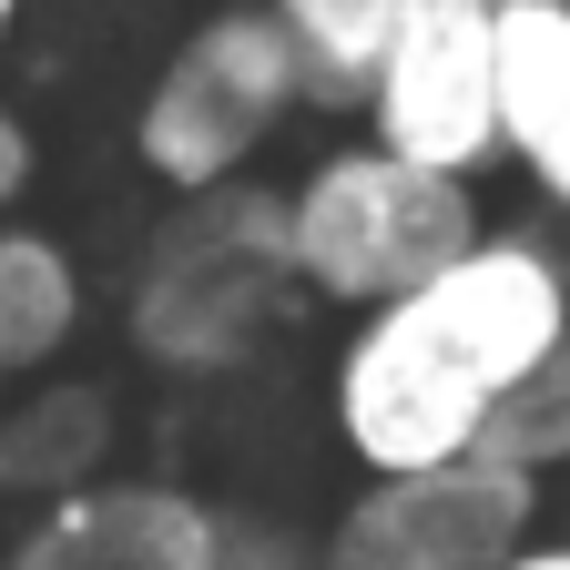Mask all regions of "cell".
I'll use <instances>...</instances> for the list:
<instances>
[{"instance_id": "1", "label": "cell", "mask_w": 570, "mask_h": 570, "mask_svg": "<svg viewBox=\"0 0 570 570\" xmlns=\"http://www.w3.org/2000/svg\"><path fill=\"white\" fill-rule=\"evenodd\" d=\"M570 346V245L540 225H489L417 296L356 316L326 367L336 449L367 479H428L489 459V428Z\"/></svg>"}, {"instance_id": "2", "label": "cell", "mask_w": 570, "mask_h": 570, "mask_svg": "<svg viewBox=\"0 0 570 570\" xmlns=\"http://www.w3.org/2000/svg\"><path fill=\"white\" fill-rule=\"evenodd\" d=\"M296 245H285V184L184 194L122 275V336L164 377H235L296 316Z\"/></svg>"}, {"instance_id": "3", "label": "cell", "mask_w": 570, "mask_h": 570, "mask_svg": "<svg viewBox=\"0 0 570 570\" xmlns=\"http://www.w3.org/2000/svg\"><path fill=\"white\" fill-rule=\"evenodd\" d=\"M489 235L479 184L417 174L387 142L346 132L285 184V245H296V285L336 316H377L397 296H417L439 265H459Z\"/></svg>"}, {"instance_id": "4", "label": "cell", "mask_w": 570, "mask_h": 570, "mask_svg": "<svg viewBox=\"0 0 570 570\" xmlns=\"http://www.w3.org/2000/svg\"><path fill=\"white\" fill-rule=\"evenodd\" d=\"M296 112H306V71H296V41L275 31V11L214 0L132 102V164L174 204L225 194V184H255V164L275 154V132Z\"/></svg>"}, {"instance_id": "5", "label": "cell", "mask_w": 570, "mask_h": 570, "mask_svg": "<svg viewBox=\"0 0 570 570\" xmlns=\"http://www.w3.org/2000/svg\"><path fill=\"white\" fill-rule=\"evenodd\" d=\"M356 122L417 174L489 184L499 174V0H417V21L397 31Z\"/></svg>"}, {"instance_id": "6", "label": "cell", "mask_w": 570, "mask_h": 570, "mask_svg": "<svg viewBox=\"0 0 570 570\" xmlns=\"http://www.w3.org/2000/svg\"><path fill=\"white\" fill-rule=\"evenodd\" d=\"M540 540V479L510 459H459L428 479H367L326 520V570H499Z\"/></svg>"}, {"instance_id": "7", "label": "cell", "mask_w": 570, "mask_h": 570, "mask_svg": "<svg viewBox=\"0 0 570 570\" xmlns=\"http://www.w3.org/2000/svg\"><path fill=\"white\" fill-rule=\"evenodd\" d=\"M225 510L184 479H92L31 510L0 550V570H214Z\"/></svg>"}, {"instance_id": "8", "label": "cell", "mask_w": 570, "mask_h": 570, "mask_svg": "<svg viewBox=\"0 0 570 570\" xmlns=\"http://www.w3.org/2000/svg\"><path fill=\"white\" fill-rule=\"evenodd\" d=\"M499 174L570 225V0H499Z\"/></svg>"}, {"instance_id": "9", "label": "cell", "mask_w": 570, "mask_h": 570, "mask_svg": "<svg viewBox=\"0 0 570 570\" xmlns=\"http://www.w3.org/2000/svg\"><path fill=\"white\" fill-rule=\"evenodd\" d=\"M92 316V285H82V255H71L51 225H0V387L11 377H51L71 336Z\"/></svg>"}, {"instance_id": "10", "label": "cell", "mask_w": 570, "mask_h": 570, "mask_svg": "<svg viewBox=\"0 0 570 570\" xmlns=\"http://www.w3.org/2000/svg\"><path fill=\"white\" fill-rule=\"evenodd\" d=\"M112 439H122L112 387H92V377H41L31 397H11L0 489H31L41 510H51V499H71V489L112 479Z\"/></svg>"}, {"instance_id": "11", "label": "cell", "mask_w": 570, "mask_h": 570, "mask_svg": "<svg viewBox=\"0 0 570 570\" xmlns=\"http://www.w3.org/2000/svg\"><path fill=\"white\" fill-rule=\"evenodd\" d=\"M265 11H275L285 41H296L306 112H367L397 31L417 21V0H265Z\"/></svg>"}, {"instance_id": "12", "label": "cell", "mask_w": 570, "mask_h": 570, "mask_svg": "<svg viewBox=\"0 0 570 570\" xmlns=\"http://www.w3.org/2000/svg\"><path fill=\"white\" fill-rule=\"evenodd\" d=\"M489 459H510V469H530V479H550V469H570V346L550 356V367L499 407V428H489Z\"/></svg>"}, {"instance_id": "13", "label": "cell", "mask_w": 570, "mask_h": 570, "mask_svg": "<svg viewBox=\"0 0 570 570\" xmlns=\"http://www.w3.org/2000/svg\"><path fill=\"white\" fill-rule=\"evenodd\" d=\"M214 570H326L306 530H285L265 510H225V540H214Z\"/></svg>"}, {"instance_id": "14", "label": "cell", "mask_w": 570, "mask_h": 570, "mask_svg": "<svg viewBox=\"0 0 570 570\" xmlns=\"http://www.w3.org/2000/svg\"><path fill=\"white\" fill-rule=\"evenodd\" d=\"M31 174H41V154H31V122L0 102V225L21 214V194H31Z\"/></svg>"}, {"instance_id": "15", "label": "cell", "mask_w": 570, "mask_h": 570, "mask_svg": "<svg viewBox=\"0 0 570 570\" xmlns=\"http://www.w3.org/2000/svg\"><path fill=\"white\" fill-rule=\"evenodd\" d=\"M499 570H570V540H530V550H510Z\"/></svg>"}, {"instance_id": "16", "label": "cell", "mask_w": 570, "mask_h": 570, "mask_svg": "<svg viewBox=\"0 0 570 570\" xmlns=\"http://www.w3.org/2000/svg\"><path fill=\"white\" fill-rule=\"evenodd\" d=\"M11 31H21V0H0V61H11Z\"/></svg>"}, {"instance_id": "17", "label": "cell", "mask_w": 570, "mask_h": 570, "mask_svg": "<svg viewBox=\"0 0 570 570\" xmlns=\"http://www.w3.org/2000/svg\"><path fill=\"white\" fill-rule=\"evenodd\" d=\"M0 439H11V397H0Z\"/></svg>"}]
</instances>
